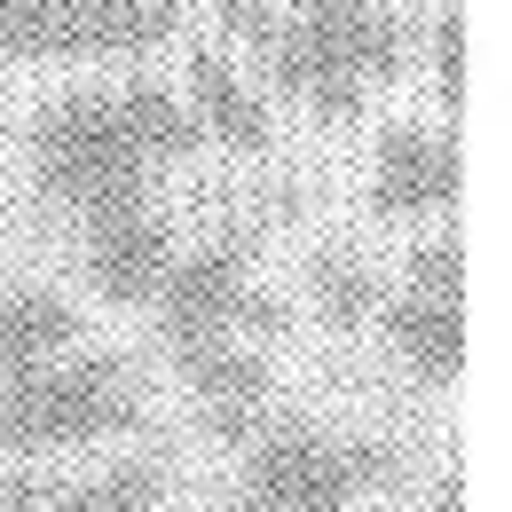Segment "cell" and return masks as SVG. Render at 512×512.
<instances>
[{"label":"cell","mask_w":512,"mask_h":512,"mask_svg":"<svg viewBox=\"0 0 512 512\" xmlns=\"http://www.w3.org/2000/svg\"><path fill=\"white\" fill-rule=\"evenodd\" d=\"M142 418L127 386L119 355H87L64 371H16L0 394V457H24V449H64V442H103V434H127Z\"/></svg>","instance_id":"obj_1"},{"label":"cell","mask_w":512,"mask_h":512,"mask_svg":"<svg viewBox=\"0 0 512 512\" xmlns=\"http://www.w3.org/2000/svg\"><path fill=\"white\" fill-rule=\"evenodd\" d=\"M32 158H40V182L56 197H71L79 213H111L142 197V150H134L119 103L103 95H64L56 111H40L32 127Z\"/></svg>","instance_id":"obj_2"},{"label":"cell","mask_w":512,"mask_h":512,"mask_svg":"<svg viewBox=\"0 0 512 512\" xmlns=\"http://www.w3.org/2000/svg\"><path fill=\"white\" fill-rule=\"evenodd\" d=\"M386 473H394V457L371 442L331 449L308 426H276V434H260L253 481H245V497L229 512H347L363 489H379Z\"/></svg>","instance_id":"obj_3"},{"label":"cell","mask_w":512,"mask_h":512,"mask_svg":"<svg viewBox=\"0 0 512 512\" xmlns=\"http://www.w3.org/2000/svg\"><path fill=\"white\" fill-rule=\"evenodd\" d=\"M182 24L174 0H48L40 56H142Z\"/></svg>","instance_id":"obj_4"},{"label":"cell","mask_w":512,"mask_h":512,"mask_svg":"<svg viewBox=\"0 0 512 512\" xmlns=\"http://www.w3.org/2000/svg\"><path fill=\"white\" fill-rule=\"evenodd\" d=\"M95 229H87V268H95V284H103V300H150L158 292V276L174 268V229L134 197V205H111V213H87Z\"/></svg>","instance_id":"obj_5"},{"label":"cell","mask_w":512,"mask_h":512,"mask_svg":"<svg viewBox=\"0 0 512 512\" xmlns=\"http://www.w3.org/2000/svg\"><path fill=\"white\" fill-rule=\"evenodd\" d=\"M237 300H245V237H221V245H205V253H190L182 268L158 276V308H166V339L174 347L229 331Z\"/></svg>","instance_id":"obj_6"},{"label":"cell","mask_w":512,"mask_h":512,"mask_svg":"<svg viewBox=\"0 0 512 512\" xmlns=\"http://www.w3.org/2000/svg\"><path fill=\"white\" fill-rule=\"evenodd\" d=\"M465 182V166H457V142L442 134H418V127H394L379 142V174H371V205L379 213H434L449 205Z\"/></svg>","instance_id":"obj_7"},{"label":"cell","mask_w":512,"mask_h":512,"mask_svg":"<svg viewBox=\"0 0 512 512\" xmlns=\"http://www.w3.org/2000/svg\"><path fill=\"white\" fill-rule=\"evenodd\" d=\"M268 71H276L292 95H308L323 119H355V111H363V79H355V71H347L331 48H323L316 24H292V32H276V40H268Z\"/></svg>","instance_id":"obj_8"},{"label":"cell","mask_w":512,"mask_h":512,"mask_svg":"<svg viewBox=\"0 0 512 512\" xmlns=\"http://www.w3.org/2000/svg\"><path fill=\"white\" fill-rule=\"evenodd\" d=\"M190 95H197V127L213 134V142H229V150H268V111H260L253 87L237 79L229 56L197 48L190 56Z\"/></svg>","instance_id":"obj_9"},{"label":"cell","mask_w":512,"mask_h":512,"mask_svg":"<svg viewBox=\"0 0 512 512\" xmlns=\"http://www.w3.org/2000/svg\"><path fill=\"white\" fill-rule=\"evenodd\" d=\"M386 339H394V355H402L418 379H457V371H465V308H457V300L410 292V300L386 316Z\"/></svg>","instance_id":"obj_10"},{"label":"cell","mask_w":512,"mask_h":512,"mask_svg":"<svg viewBox=\"0 0 512 512\" xmlns=\"http://www.w3.org/2000/svg\"><path fill=\"white\" fill-rule=\"evenodd\" d=\"M79 339V316H71L56 292H24V300H0V379L48 363L56 347Z\"/></svg>","instance_id":"obj_11"},{"label":"cell","mask_w":512,"mask_h":512,"mask_svg":"<svg viewBox=\"0 0 512 512\" xmlns=\"http://www.w3.org/2000/svg\"><path fill=\"white\" fill-rule=\"evenodd\" d=\"M119 119H127L134 150L142 158H190L205 127H197V111H182V95H166V87H119Z\"/></svg>","instance_id":"obj_12"},{"label":"cell","mask_w":512,"mask_h":512,"mask_svg":"<svg viewBox=\"0 0 512 512\" xmlns=\"http://www.w3.org/2000/svg\"><path fill=\"white\" fill-rule=\"evenodd\" d=\"M182 355V371L205 402H260L268 394V363H260L253 347H229V331H213V339H190V347H174Z\"/></svg>","instance_id":"obj_13"},{"label":"cell","mask_w":512,"mask_h":512,"mask_svg":"<svg viewBox=\"0 0 512 512\" xmlns=\"http://www.w3.org/2000/svg\"><path fill=\"white\" fill-rule=\"evenodd\" d=\"M316 308L339 331H355V323L379 316V284H371V268L363 260H316Z\"/></svg>","instance_id":"obj_14"},{"label":"cell","mask_w":512,"mask_h":512,"mask_svg":"<svg viewBox=\"0 0 512 512\" xmlns=\"http://www.w3.org/2000/svg\"><path fill=\"white\" fill-rule=\"evenodd\" d=\"M150 505H158V465H119V473L71 489L56 512H150Z\"/></svg>","instance_id":"obj_15"},{"label":"cell","mask_w":512,"mask_h":512,"mask_svg":"<svg viewBox=\"0 0 512 512\" xmlns=\"http://www.w3.org/2000/svg\"><path fill=\"white\" fill-rule=\"evenodd\" d=\"M434 95H442L449 111H465V16L434 24Z\"/></svg>","instance_id":"obj_16"},{"label":"cell","mask_w":512,"mask_h":512,"mask_svg":"<svg viewBox=\"0 0 512 512\" xmlns=\"http://www.w3.org/2000/svg\"><path fill=\"white\" fill-rule=\"evenodd\" d=\"M410 284L434 292V300H465V245H426L410 260Z\"/></svg>","instance_id":"obj_17"},{"label":"cell","mask_w":512,"mask_h":512,"mask_svg":"<svg viewBox=\"0 0 512 512\" xmlns=\"http://www.w3.org/2000/svg\"><path fill=\"white\" fill-rule=\"evenodd\" d=\"M213 16H221V24H229V32H237V40H245V48H260V56H268V40H276V32H284V24H276V8H268V0H213Z\"/></svg>","instance_id":"obj_18"},{"label":"cell","mask_w":512,"mask_h":512,"mask_svg":"<svg viewBox=\"0 0 512 512\" xmlns=\"http://www.w3.org/2000/svg\"><path fill=\"white\" fill-rule=\"evenodd\" d=\"M205 426H213L221 442H253V434H260V402H213Z\"/></svg>","instance_id":"obj_19"},{"label":"cell","mask_w":512,"mask_h":512,"mask_svg":"<svg viewBox=\"0 0 512 512\" xmlns=\"http://www.w3.org/2000/svg\"><path fill=\"white\" fill-rule=\"evenodd\" d=\"M292 8H300V16H316V24H331V16H355L363 0H292Z\"/></svg>","instance_id":"obj_20"},{"label":"cell","mask_w":512,"mask_h":512,"mask_svg":"<svg viewBox=\"0 0 512 512\" xmlns=\"http://www.w3.org/2000/svg\"><path fill=\"white\" fill-rule=\"evenodd\" d=\"M40 497H32V481H0V512H32Z\"/></svg>","instance_id":"obj_21"}]
</instances>
